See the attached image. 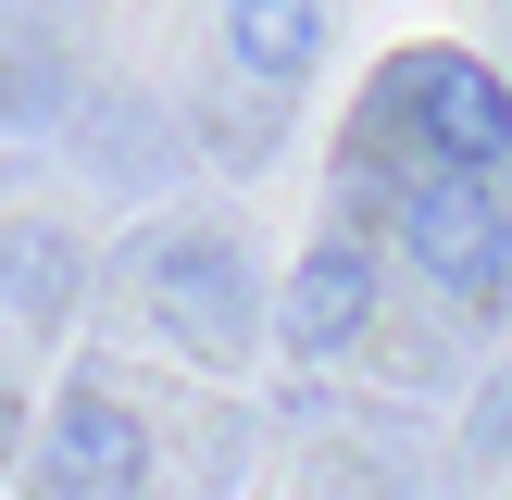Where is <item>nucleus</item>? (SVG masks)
I'll return each instance as SVG.
<instances>
[{"instance_id":"nucleus-1","label":"nucleus","mask_w":512,"mask_h":500,"mask_svg":"<svg viewBox=\"0 0 512 500\" xmlns=\"http://www.w3.org/2000/svg\"><path fill=\"white\" fill-rule=\"evenodd\" d=\"M125 288H138L150 338H175L213 375H238L250 338H263V275H250V250L225 238V225H150V238L125 250Z\"/></svg>"},{"instance_id":"nucleus-2","label":"nucleus","mask_w":512,"mask_h":500,"mask_svg":"<svg viewBox=\"0 0 512 500\" xmlns=\"http://www.w3.org/2000/svg\"><path fill=\"white\" fill-rule=\"evenodd\" d=\"M375 113L413 138V163L475 175V188H500V200H512V88L475 63V50H400Z\"/></svg>"},{"instance_id":"nucleus-3","label":"nucleus","mask_w":512,"mask_h":500,"mask_svg":"<svg viewBox=\"0 0 512 500\" xmlns=\"http://www.w3.org/2000/svg\"><path fill=\"white\" fill-rule=\"evenodd\" d=\"M388 225H400V250H413V275H425L438 300H463L475 325L512 300V200H500V188L413 163V175H400V200H388Z\"/></svg>"},{"instance_id":"nucleus-4","label":"nucleus","mask_w":512,"mask_h":500,"mask_svg":"<svg viewBox=\"0 0 512 500\" xmlns=\"http://www.w3.org/2000/svg\"><path fill=\"white\" fill-rule=\"evenodd\" d=\"M150 413L113 388V375H63L38 413V450H25V500H150Z\"/></svg>"},{"instance_id":"nucleus-5","label":"nucleus","mask_w":512,"mask_h":500,"mask_svg":"<svg viewBox=\"0 0 512 500\" xmlns=\"http://www.w3.org/2000/svg\"><path fill=\"white\" fill-rule=\"evenodd\" d=\"M275 338H288L300 363H338V350L375 338V238H363V225H325V238L288 263V288H275Z\"/></svg>"},{"instance_id":"nucleus-6","label":"nucleus","mask_w":512,"mask_h":500,"mask_svg":"<svg viewBox=\"0 0 512 500\" xmlns=\"http://www.w3.org/2000/svg\"><path fill=\"white\" fill-rule=\"evenodd\" d=\"M75 288H88L75 225H50V213H13V225H0V325H13V338H63V325H75Z\"/></svg>"},{"instance_id":"nucleus-7","label":"nucleus","mask_w":512,"mask_h":500,"mask_svg":"<svg viewBox=\"0 0 512 500\" xmlns=\"http://www.w3.org/2000/svg\"><path fill=\"white\" fill-rule=\"evenodd\" d=\"M325 38H338V25H325L313 0H238V13H213V50L238 63L250 100H275V113H288V88L325 63Z\"/></svg>"},{"instance_id":"nucleus-8","label":"nucleus","mask_w":512,"mask_h":500,"mask_svg":"<svg viewBox=\"0 0 512 500\" xmlns=\"http://www.w3.org/2000/svg\"><path fill=\"white\" fill-rule=\"evenodd\" d=\"M75 113V63L50 38H13V63H0V125H63Z\"/></svg>"}]
</instances>
